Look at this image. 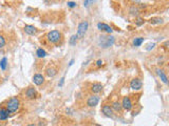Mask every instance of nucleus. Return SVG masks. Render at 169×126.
<instances>
[{
  "mask_svg": "<svg viewBox=\"0 0 169 126\" xmlns=\"http://www.w3.org/2000/svg\"><path fill=\"white\" fill-rule=\"evenodd\" d=\"M115 42V38L111 35H101L98 39V45L101 49H109Z\"/></svg>",
  "mask_w": 169,
  "mask_h": 126,
  "instance_id": "1",
  "label": "nucleus"
},
{
  "mask_svg": "<svg viewBox=\"0 0 169 126\" xmlns=\"http://www.w3.org/2000/svg\"><path fill=\"white\" fill-rule=\"evenodd\" d=\"M19 107H20V101H19V99L17 97L11 98V99L6 102L5 108L8 109V112H10V114H14V112H16L17 110L19 109Z\"/></svg>",
  "mask_w": 169,
  "mask_h": 126,
  "instance_id": "2",
  "label": "nucleus"
},
{
  "mask_svg": "<svg viewBox=\"0 0 169 126\" xmlns=\"http://www.w3.org/2000/svg\"><path fill=\"white\" fill-rule=\"evenodd\" d=\"M47 38H48V40H49L51 43H53V44H58V43L61 41L62 35L59 31L54 30V31H51V32L48 33Z\"/></svg>",
  "mask_w": 169,
  "mask_h": 126,
  "instance_id": "3",
  "label": "nucleus"
},
{
  "mask_svg": "<svg viewBox=\"0 0 169 126\" xmlns=\"http://www.w3.org/2000/svg\"><path fill=\"white\" fill-rule=\"evenodd\" d=\"M88 27H89L88 21H81V22L78 24V27H77V31H76L77 38L83 39L85 37V35H86L87 31H88Z\"/></svg>",
  "mask_w": 169,
  "mask_h": 126,
  "instance_id": "4",
  "label": "nucleus"
},
{
  "mask_svg": "<svg viewBox=\"0 0 169 126\" xmlns=\"http://www.w3.org/2000/svg\"><path fill=\"white\" fill-rule=\"evenodd\" d=\"M142 87H143V82L141 79H138V78H134V79L131 80V82H130V88H131V90H140Z\"/></svg>",
  "mask_w": 169,
  "mask_h": 126,
  "instance_id": "5",
  "label": "nucleus"
},
{
  "mask_svg": "<svg viewBox=\"0 0 169 126\" xmlns=\"http://www.w3.org/2000/svg\"><path fill=\"white\" fill-rule=\"evenodd\" d=\"M98 103H99V97L96 95L90 96V97L88 98V100H87V105H88L89 107H95Z\"/></svg>",
  "mask_w": 169,
  "mask_h": 126,
  "instance_id": "6",
  "label": "nucleus"
},
{
  "mask_svg": "<svg viewBox=\"0 0 169 126\" xmlns=\"http://www.w3.org/2000/svg\"><path fill=\"white\" fill-rule=\"evenodd\" d=\"M122 105H123V108L125 110H127V112H130L132 109V107H133V103H132L131 99L129 97H127V96L124 97V99H123Z\"/></svg>",
  "mask_w": 169,
  "mask_h": 126,
  "instance_id": "7",
  "label": "nucleus"
},
{
  "mask_svg": "<svg viewBox=\"0 0 169 126\" xmlns=\"http://www.w3.org/2000/svg\"><path fill=\"white\" fill-rule=\"evenodd\" d=\"M101 112H103V114L105 115L106 117H109V118H114V114H113L114 110L112 109L111 106L108 105V104L103 105V107H101Z\"/></svg>",
  "mask_w": 169,
  "mask_h": 126,
  "instance_id": "8",
  "label": "nucleus"
},
{
  "mask_svg": "<svg viewBox=\"0 0 169 126\" xmlns=\"http://www.w3.org/2000/svg\"><path fill=\"white\" fill-rule=\"evenodd\" d=\"M157 76L160 77V79H161V81L163 82L164 84H166V85H169L168 77H167V75H166L165 71H164L163 69L157 68Z\"/></svg>",
  "mask_w": 169,
  "mask_h": 126,
  "instance_id": "9",
  "label": "nucleus"
},
{
  "mask_svg": "<svg viewBox=\"0 0 169 126\" xmlns=\"http://www.w3.org/2000/svg\"><path fill=\"white\" fill-rule=\"evenodd\" d=\"M36 96H37V93H36V90L33 86H30V87L27 88V90H25V97H27L28 99L33 100L36 98Z\"/></svg>",
  "mask_w": 169,
  "mask_h": 126,
  "instance_id": "10",
  "label": "nucleus"
},
{
  "mask_svg": "<svg viewBox=\"0 0 169 126\" xmlns=\"http://www.w3.org/2000/svg\"><path fill=\"white\" fill-rule=\"evenodd\" d=\"M33 83L37 86H40L45 83V77L41 75V74H35L33 76Z\"/></svg>",
  "mask_w": 169,
  "mask_h": 126,
  "instance_id": "11",
  "label": "nucleus"
},
{
  "mask_svg": "<svg viewBox=\"0 0 169 126\" xmlns=\"http://www.w3.org/2000/svg\"><path fill=\"white\" fill-rule=\"evenodd\" d=\"M97 27H98L99 31L106 32L107 34H111V33L113 32V30H112V27H110V25L106 24V23H103V22H98V23H97Z\"/></svg>",
  "mask_w": 169,
  "mask_h": 126,
  "instance_id": "12",
  "label": "nucleus"
},
{
  "mask_svg": "<svg viewBox=\"0 0 169 126\" xmlns=\"http://www.w3.org/2000/svg\"><path fill=\"white\" fill-rule=\"evenodd\" d=\"M103 88H104L103 84L96 82V83H93L92 86H91V92H92L93 94H99V93L103 90Z\"/></svg>",
  "mask_w": 169,
  "mask_h": 126,
  "instance_id": "13",
  "label": "nucleus"
},
{
  "mask_svg": "<svg viewBox=\"0 0 169 126\" xmlns=\"http://www.w3.org/2000/svg\"><path fill=\"white\" fill-rule=\"evenodd\" d=\"M23 31H25V34L32 36V35H35L36 33H37V29H36L34 25H25V29H23Z\"/></svg>",
  "mask_w": 169,
  "mask_h": 126,
  "instance_id": "14",
  "label": "nucleus"
},
{
  "mask_svg": "<svg viewBox=\"0 0 169 126\" xmlns=\"http://www.w3.org/2000/svg\"><path fill=\"white\" fill-rule=\"evenodd\" d=\"M8 115L10 112L6 108H0V121H5L8 118Z\"/></svg>",
  "mask_w": 169,
  "mask_h": 126,
  "instance_id": "15",
  "label": "nucleus"
},
{
  "mask_svg": "<svg viewBox=\"0 0 169 126\" xmlns=\"http://www.w3.org/2000/svg\"><path fill=\"white\" fill-rule=\"evenodd\" d=\"M111 107H112V109H113L114 112H122V109H123L122 103H121V102H118V101L113 102V103H112V105H111Z\"/></svg>",
  "mask_w": 169,
  "mask_h": 126,
  "instance_id": "16",
  "label": "nucleus"
},
{
  "mask_svg": "<svg viewBox=\"0 0 169 126\" xmlns=\"http://www.w3.org/2000/svg\"><path fill=\"white\" fill-rule=\"evenodd\" d=\"M56 74H57V69H56L55 67H48V68L45 69V75L50 78L56 76Z\"/></svg>",
  "mask_w": 169,
  "mask_h": 126,
  "instance_id": "17",
  "label": "nucleus"
},
{
  "mask_svg": "<svg viewBox=\"0 0 169 126\" xmlns=\"http://www.w3.org/2000/svg\"><path fill=\"white\" fill-rule=\"evenodd\" d=\"M149 23L152 25L161 24V23H163V18H161V17H152V18L149 19Z\"/></svg>",
  "mask_w": 169,
  "mask_h": 126,
  "instance_id": "18",
  "label": "nucleus"
},
{
  "mask_svg": "<svg viewBox=\"0 0 169 126\" xmlns=\"http://www.w3.org/2000/svg\"><path fill=\"white\" fill-rule=\"evenodd\" d=\"M143 42H144V38L143 37H138V38H134L133 40V45L134 46H141V45L143 44Z\"/></svg>",
  "mask_w": 169,
  "mask_h": 126,
  "instance_id": "19",
  "label": "nucleus"
},
{
  "mask_svg": "<svg viewBox=\"0 0 169 126\" xmlns=\"http://www.w3.org/2000/svg\"><path fill=\"white\" fill-rule=\"evenodd\" d=\"M36 56H37L38 58H45V56H47V52L43 49H38L37 51H36Z\"/></svg>",
  "mask_w": 169,
  "mask_h": 126,
  "instance_id": "20",
  "label": "nucleus"
},
{
  "mask_svg": "<svg viewBox=\"0 0 169 126\" xmlns=\"http://www.w3.org/2000/svg\"><path fill=\"white\" fill-rule=\"evenodd\" d=\"M6 65H8V59H6L5 57H3L1 59V61H0V68H1L2 71H5Z\"/></svg>",
  "mask_w": 169,
  "mask_h": 126,
  "instance_id": "21",
  "label": "nucleus"
},
{
  "mask_svg": "<svg viewBox=\"0 0 169 126\" xmlns=\"http://www.w3.org/2000/svg\"><path fill=\"white\" fill-rule=\"evenodd\" d=\"M77 40H78V38H77L76 34H75V35H72V36H71V38H70V40H69V43H70V45L74 46V45H76Z\"/></svg>",
  "mask_w": 169,
  "mask_h": 126,
  "instance_id": "22",
  "label": "nucleus"
},
{
  "mask_svg": "<svg viewBox=\"0 0 169 126\" xmlns=\"http://www.w3.org/2000/svg\"><path fill=\"white\" fill-rule=\"evenodd\" d=\"M130 14L131 15H138V12H140V10H138V8H136L135 5H133L132 8H130Z\"/></svg>",
  "mask_w": 169,
  "mask_h": 126,
  "instance_id": "23",
  "label": "nucleus"
},
{
  "mask_svg": "<svg viewBox=\"0 0 169 126\" xmlns=\"http://www.w3.org/2000/svg\"><path fill=\"white\" fill-rule=\"evenodd\" d=\"M95 1H96V0H84V6L85 8H88V6H90L91 4L94 3Z\"/></svg>",
  "mask_w": 169,
  "mask_h": 126,
  "instance_id": "24",
  "label": "nucleus"
},
{
  "mask_svg": "<svg viewBox=\"0 0 169 126\" xmlns=\"http://www.w3.org/2000/svg\"><path fill=\"white\" fill-rule=\"evenodd\" d=\"M144 22H145L144 19H143V18H140V17H138V18L136 19V21H135V25H136V27H141V25L144 24Z\"/></svg>",
  "mask_w": 169,
  "mask_h": 126,
  "instance_id": "25",
  "label": "nucleus"
},
{
  "mask_svg": "<svg viewBox=\"0 0 169 126\" xmlns=\"http://www.w3.org/2000/svg\"><path fill=\"white\" fill-rule=\"evenodd\" d=\"M5 39H4V37L2 36V35H0V49H2V47L5 46Z\"/></svg>",
  "mask_w": 169,
  "mask_h": 126,
  "instance_id": "26",
  "label": "nucleus"
},
{
  "mask_svg": "<svg viewBox=\"0 0 169 126\" xmlns=\"http://www.w3.org/2000/svg\"><path fill=\"white\" fill-rule=\"evenodd\" d=\"M155 47V43L153 42V43H149L148 45H147V47H146V51H151L152 49H154Z\"/></svg>",
  "mask_w": 169,
  "mask_h": 126,
  "instance_id": "27",
  "label": "nucleus"
},
{
  "mask_svg": "<svg viewBox=\"0 0 169 126\" xmlns=\"http://www.w3.org/2000/svg\"><path fill=\"white\" fill-rule=\"evenodd\" d=\"M68 6H69V8H75V6H76V2H74V1H69V2H68Z\"/></svg>",
  "mask_w": 169,
  "mask_h": 126,
  "instance_id": "28",
  "label": "nucleus"
},
{
  "mask_svg": "<svg viewBox=\"0 0 169 126\" xmlns=\"http://www.w3.org/2000/svg\"><path fill=\"white\" fill-rule=\"evenodd\" d=\"M101 65H103V60H97V61H96V66L101 67Z\"/></svg>",
  "mask_w": 169,
  "mask_h": 126,
  "instance_id": "29",
  "label": "nucleus"
},
{
  "mask_svg": "<svg viewBox=\"0 0 169 126\" xmlns=\"http://www.w3.org/2000/svg\"><path fill=\"white\" fill-rule=\"evenodd\" d=\"M64 82H65V78L62 77L61 79H60V82L58 83V86H62V85H64Z\"/></svg>",
  "mask_w": 169,
  "mask_h": 126,
  "instance_id": "30",
  "label": "nucleus"
},
{
  "mask_svg": "<svg viewBox=\"0 0 169 126\" xmlns=\"http://www.w3.org/2000/svg\"><path fill=\"white\" fill-rule=\"evenodd\" d=\"M131 1H132V2H134V3H135V4H138V3H140V2H141V0H131Z\"/></svg>",
  "mask_w": 169,
  "mask_h": 126,
  "instance_id": "31",
  "label": "nucleus"
},
{
  "mask_svg": "<svg viewBox=\"0 0 169 126\" xmlns=\"http://www.w3.org/2000/svg\"><path fill=\"white\" fill-rule=\"evenodd\" d=\"M73 63H74V59H72V60H71L70 63H69V66H72V65H73Z\"/></svg>",
  "mask_w": 169,
  "mask_h": 126,
  "instance_id": "32",
  "label": "nucleus"
},
{
  "mask_svg": "<svg viewBox=\"0 0 169 126\" xmlns=\"http://www.w3.org/2000/svg\"><path fill=\"white\" fill-rule=\"evenodd\" d=\"M39 126H45V123H42V124L41 123H39Z\"/></svg>",
  "mask_w": 169,
  "mask_h": 126,
  "instance_id": "33",
  "label": "nucleus"
},
{
  "mask_svg": "<svg viewBox=\"0 0 169 126\" xmlns=\"http://www.w3.org/2000/svg\"><path fill=\"white\" fill-rule=\"evenodd\" d=\"M27 126H36L35 124H29V125H27Z\"/></svg>",
  "mask_w": 169,
  "mask_h": 126,
  "instance_id": "34",
  "label": "nucleus"
}]
</instances>
